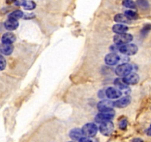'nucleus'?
I'll return each instance as SVG.
<instances>
[{"label":"nucleus","instance_id":"17","mask_svg":"<svg viewBox=\"0 0 151 142\" xmlns=\"http://www.w3.org/2000/svg\"><path fill=\"white\" fill-rule=\"evenodd\" d=\"M114 21L118 23H122V24H128L131 22V20L128 19L126 16H125V14H116L114 16Z\"/></svg>","mask_w":151,"mask_h":142},{"label":"nucleus","instance_id":"19","mask_svg":"<svg viewBox=\"0 0 151 142\" xmlns=\"http://www.w3.org/2000/svg\"><path fill=\"white\" fill-rule=\"evenodd\" d=\"M22 16H23V12L21 11V10H15V11H13V13H11L9 15V18L13 19H16V20L21 19V18H22Z\"/></svg>","mask_w":151,"mask_h":142},{"label":"nucleus","instance_id":"25","mask_svg":"<svg viewBox=\"0 0 151 142\" xmlns=\"http://www.w3.org/2000/svg\"><path fill=\"white\" fill-rule=\"evenodd\" d=\"M151 30V25L150 24H147V25H145L144 26V28H142V34H143V35H146V34H147V33L149 32Z\"/></svg>","mask_w":151,"mask_h":142},{"label":"nucleus","instance_id":"13","mask_svg":"<svg viewBox=\"0 0 151 142\" xmlns=\"http://www.w3.org/2000/svg\"><path fill=\"white\" fill-rule=\"evenodd\" d=\"M16 36L13 33H6L1 37V41L2 44H13L16 41Z\"/></svg>","mask_w":151,"mask_h":142},{"label":"nucleus","instance_id":"29","mask_svg":"<svg viewBox=\"0 0 151 142\" xmlns=\"http://www.w3.org/2000/svg\"><path fill=\"white\" fill-rule=\"evenodd\" d=\"M147 135H149V136H151V125L150 126V127L147 129Z\"/></svg>","mask_w":151,"mask_h":142},{"label":"nucleus","instance_id":"12","mask_svg":"<svg viewBox=\"0 0 151 142\" xmlns=\"http://www.w3.org/2000/svg\"><path fill=\"white\" fill-rule=\"evenodd\" d=\"M19 27V22L16 19H13L9 18L7 20L5 21L4 22V28L8 30H14L17 29Z\"/></svg>","mask_w":151,"mask_h":142},{"label":"nucleus","instance_id":"5","mask_svg":"<svg viewBox=\"0 0 151 142\" xmlns=\"http://www.w3.org/2000/svg\"><path fill=\"white\" fill-rule=\"evenodd\" d=\"M113 123L111 121H105V122L101 123L100 126V132L105 136H109L112 134L114 131Z\"/></svg>","mask_w":151,"mask_h":142},{"label":"nucleus","instance_id":"10","mask_svg":"<svg viewBox=\"0 0 151 142\" xmlns=\"http://www.w3.org/2000/svg\"><path fill=\"white\" fill-rule=\"evenodd\" d=\"M119 61V57L116 53H111L106 55L105 57V62L109 65H115Z\"/></svg>","mask_w":151,"mask_h":142},{"label":"nucleus","instance_id":"30","mask_svg":"<svg viewBox=\"0 0 151 142\" xmlns=\"http://www.w3.org/2000/svg\"><path fill=\"white\" fill-rule=\"evenodd\" d=\"M13 1H15V0H7V3H11Z\"/></svg>","mask_w":151,"mask_h":142},{"label":"nucleus","instance_id":"21","mask_svg":"<svg viewBox=\"0 0 151 142\" xmlns=\"http://www.w3.org/2000/svg\"><path fill=\"white\" fill-rule=\"evenodd\" d=\"M125 16L130 20L138 19V14L133 10H126L125 13Z\"/></svg>","mask_w":151,"mask_h":142},{"label":"nucleus","instance_id":"23","mask_svg":"<svg viewBox=\"0 0 151 142\" xmlns=\"http://www.w3.org/2000/svg\"><path fill=\"white\" fill-rule=\"evenodd\" d=\"M114 83H115V85H116L118 87H119V89H126L127 88V84L124 82L123 80L122 79L117 78V79L115 80Z\"/></svg>","mask_w":151,"mask_h":142},{"label":"nucleus","instance_id":"26","mask_svg":"<svg viewBox=\"0 0 151 142\" xmlns=\"http://www.w3.org/2000/svg\"><path fill=\"white\" fill-rule=\"evenodd\" d=\"M6 67V61L2 56H0V70H2Z\"/></svg>","mask_w":151,"mask_h":142},{"label":"nucleus","instance_id":"3","mask_svg":"<svg viewBox=\"0 0 151 142\" xmlns=\"http://www.w3.org/2000/svg\"><path fill=\"white\" fill-rule=\"evenodd\" d=\"M133 40V36L129 33H121V34H116L114 37V41L116 43V44H126L129 43Z\"/></svg>","mask_w":151,"mask_h":142},{"label":"nucleus","instance_id":"16","mask_svg":"<svg viewBox=\"0 0 151 142\" xmlns=\"http://www.w3.org/2000/svg\"><path fill=\"white\" fill-rule=\"evenodd\" d=\"M112 30L116 34L125 33H126L128 30V27L125 25H119H119H114Z\"/></svg>","mask_w":151,"mask_h":142},{"label":"nucleus","instance_id":"8","mask_svg":"<svg viewBox=\"0 0 151 142\" xmlns=\"http://www.w3.org/2000/svg\"><path fill=\"white\" fill-rule=\"evenodd\" d=\"M106 95L109 99H118L122 96V92L118 89L114 88V87H109L106 90Z\"/></svg>","mask_w":151,"mask_h":142},{"label":"nucleus","instance_id":"28","mask_svg":"<svg viewBox=\"0 0 151 142\" xmlns=\"http://www.w3.org/2000/svg\"><path fill=\"white\" fill-rule=\"evenodd\" d=\"M132 142H144V141L141 138H135L133 140Z\"/></svg>","mask_w":151,"mask_h":142},{"label":"nucleus","instance_id":"18","mask_svg":"<svg viewBox=\"0 0 151 142\" xmlns=\"http://www.w3.org/2000/svg\"><path fill=\"white\" fill-rule=\"evenodd\" d=\"M22 6H23L24 8L27 10H32L35 8V3L33 1H30V0H24V2L22 3Z\"/></svg>","mask_w":151,"mask_h":142},{"label":"nucleus","instance_id":"27","mask_svg":"<svg viewBox=\"0 0 151 142\" xmlns=\"http://www.w3.org/2000/svg\"><path fill=\"white\" fill-rule=\"evenodd\" d=\"M79 142H93V141L91 140V139L85 137V138H81L79 140Z\"/></svg>","mask_w":151,"mask_h":142},{"label":"nucleus","instance_id":"2","mask_svg":"<svg viewBox=\"0 0 151 142\" xmlns=\"http://www.w3.org/2000/svg\"><path fill=\"white\" fill-rule=\"evenodd\" d=\"M81 130H82L83 135L87 138H91L96 135L97 131H98V128L96 124H93V123H88L83 127Z\"/></svg>","mask_w":151,"mask_h":142},{"label":"nucleus","instance_id":"24","mask_svg":"<svg viewBox=\"0 0 151 142\" xmlns=\"http://www.w3.org/2000/svg\"><path fill=\"white\" fill-rule=\"evenodd\" d=\"M128 120L126 118H124V119H121L119 122V127L120 130H125L127 129V127H128Z\"/></svg>","mask_w":151,"mask_h":142},{"label":"nucleus","instance_id":"31","mask_svg":"<svg viewBox=\"0 0 151 142\" xmlns=\"http://www.w3.org/2000/svg\"><path fill=\"white\" fill-rule=\"evenodd\" d=\"M70 142H72V141H70Z\"/></svg>","mask_w":151,"mask_h":142},{"label":"nucleus","instance_id":"4","mask_svg":"<svg viewBox=\"0 0 151 142\" xmlns=\"http://www.w3.org/2000/svg\"><path fill=\"white\" fill-rule=\"evenodd\" d=\"M119 50L122 54L132 56V55H135L138 52V47L134 44H126L121 46Z\"/></svg>","mask_w":151,"mask_h":142},{"label":"nucleus","instance_id":"7","mask_svg":"<svg viewBox=\"0 0 151 142\" xmlns=\"http://www.w3.org/2000/svg\"><path fill=\"white\" fill-rule=\"evenodd\" d=\"M123 81L126 84H137L139 81V76L137 73H129L123 78Z\"/></svg>","mask_w":151,"mask_h":142},{"label":"nucleus","instance_id":"1","mask_svg":"<svg viewBox=\"0 0 151 142\" xmlns=\"http://www.w3.org/2000/svg\"><path fill=\"white\" fill-rule=\"evenodd\" d=\"M115 112L113 109H109L107 110L102 111L97 114L95 117V121L97 123H103L105 121H111L114 116Z\"/></svg>","mask_w":151,"mask_h":142},{"label":"nucleus","instance_id":"14","mask_svg":"<svg viewBox=\"0 0 151 142\" xmlns=\"http://www.w3.org/2000/svg\"><path fill=\"white\" fill-rule=\"evenodd\" d=\"M83 135L82 130L80 128L72 129L70 131V133H69V136H70V138L72 140L75 141L80 140L81 138H83Z\"/></svg>","mask_w":151,"mask_h":142},{"label":"nucleus","instance_id":"20","mask_svg":"<svg viewBox=\"0 0 151 142\" xmlns=\"http://www.w3.org/2000/svg\"><path fill=\"white\" fill-rule=\"evenodd\" d=\"M122 4L130 9H136L137 7V4L133 0H122Z\"/></svg>","mask_w":151,"mask_h":142},{"label":"nucleus","instance_id":"9","mask_svg":"<svg viewBox=\"0 0 151 142\" xmlns=\"http://www.w3.org/2000/svg\"><path fill=\"white\" fill-rule=\"evenodd\" d=\"M131 98L130 96H125V97L114 102V106H116V107L118 108L126 107L127 106H128L131 104Z\"/></svg>","mask_w":151,"mask_h":142},{"label":"nucleus","instance_id":"15","mask_svg":"<svg viewBox=\"0 0 151 142\" xmlns=\"http://www.w3.org/2000/svg\"><path fill=\"white\" fill-rule=\"evenodd\" d=\"M1 52L4 55L9 56L13 51V46L12 44H2L1 46Z\"/></svg>","mask_w":151,"mask_h":142},{"label":"nucleus","instance_id":"11","mask_svg":"<svg viewBox=\"0 0 151 142\" xmlns=\"http://www.w3.org/2000/svg\"><path fill=\"white\" fill-rule=\"evenodd\" d=\"M114 106V102L111 101L109 100H103L101 101L97 104V109L99 111L102 112V111L107 110V109H112Z\"/></svg>","mask_w":151,"mask_h":142},{"label":"nucleus","instance_id":"6","mask_svg":"<svg viewBox=\"0 0 151 142\" xmlns=\"http://www.w3.org/2000/svg\"><path fill=\"white\" fill-rule=\"evenodd\" d=\"M131 70H132V66L129 64L124 63L116 67L115 72L118 76L123 77L131 73Z\"/></svg>","mask_w":151,"mask_h":142},{"label":"nucleus","instance_id":"22","mask_svg":"<svg viewBox=\"0 0 151 142\" xmlns=\"http://www.w3.org/2000/svg\"><path fill=\"white\" fill-rule=\"evenodd\" d=\"M137 4L140 8L143 10H146L149 7V3L147 0H137Z\"/></svg>","mask_w":151,"mask_h":142}]
</instances>
